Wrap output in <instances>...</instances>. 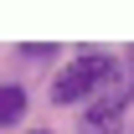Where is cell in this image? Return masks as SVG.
<instances>
[{
  "instance_id": "3",
  "label": "cell",
  "mask_w": 134,
  "mask_h": 134,
  "mask_svg": "<svg viewBox=\"0 0 134 134\" xmlns=\"http://www.w3.org/2000/svg\"><path fill=\"white\" fill-rule=\"evenodd\" d=\"M21 114H26V88L0 83V129H5V124H16Z\"/></svg>"
},
{
  "instance_id": "1",
  "label": "cell",
  "mask_w": 134,
  "mask_h": 134,
  "mask_svg": "<svg viewBox=\"0 0 134 134\" xmlns=\"http://www.w3.org/2000/svg\"><path fill=\"white\" fill-rule=\"evenodd\" d=\"M124 83V67H119L114 52H103V47H83L72 62L57 72V83H52V103H93L103 98V93H114V88Z\"/></svg>"
},
{
  "instance_id": "6",
  "label": "cell",
  "mask_w": 134,
  "mask_h": 134,
  "mask_svg": "<svg viewBox=\"0 0 134 134\" xmlns=\"http://www.w3.org/2000/svg\"><path fill=\"white\" fill-rule=\"evenodd\" d=\"M31 134H52V129H31Z\"/></svg>"
},
{
  "instance_id": "4",
  "label": "cell",
  "mask_w": 134,
  "mask_h": 134,
  "mask_svg": "<svg viewBox=\"0 0 134 134\" xmlns=\"http://www.w3.org/2000/svg\"><path fill=\"white\" fill-rule=\"evenodd\" d=\"M21 57H26V62H52V57H57V47H52V41H26V47H21Z\"/></svg>"
},
{
  "instance_id": "2",
  "label": "cell",
  "mask_w": 134,
  "mask_h": 134,
  "mask_svg": "<svg viewBox=\"0 0 134 134\" xmlns=\"http://www.w3.org/2000/svg\"><path fill=\"white\" fill-rule=\"evenodd\" d=\"M134 103V83H119L114 93H103V98H93L83 108V119H77V134H124V114H129Z\"/></svg>"
},
{
  "instance_id": "5",
  "label": "cell",
  "mask_w": 134,
  "mask_h": 134,
  "mask_svg": "<svg viewBox=\"0 0 134 134\" xmlns=\"http://www.w3.org/2000/svg\"><path fill=\"white\" fill-rule=\"evenodd\" d=\"M124 62H134V47H129V52H124Z\"/></svg>"
}]
</instances>
